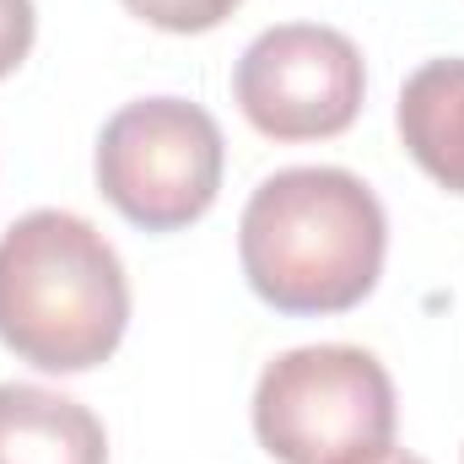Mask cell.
<instances>
[{
  "label": "cell",
  "instance_id": "1",
  "mask_svg": "<svg viewBox=\"0 0 464 464\" xmlns=\"http://www.w3.org/2000/svg\"><path fill=\"white\" fill-rule=\"evenodd\" d=\"M389 217L346 168L270 173L237 222V259L259 303L276 314H346L378 276Z\"/></svg>",
  "mask_w": 464,
  "mask_h": 464
},
{
  "label": "cell",
  "instance_id": "2",
  "mask_svg": "<svg viewBox=\"0 0 464 464\" xmlns=\"http://www.w3.org/2000/svg\"><path fill=\"white\" fill-rule=\"evenodd\" d=\"M130 324L114 243L76 211H27L0 232V346L38 372L109 362Z\"/></svg>",
  "mask_w": 464,
  "mask_h": 464
},
{
  "label": "cell",
  "instance_id": "3",
  "mask_svg": "<svg viewBox=\"0 0 464 464\" xmlns=\"http://www.w3.org/2000/svg\"><path fill=\"white\" fill-rule=\"evenodd\" d=\"M394 383L362 346L281 351L254 389V438L281 464H362L394 449Z\"/></svg>",
  "mask_w": 464,
  "mask_h": 464
},
{
  "label": "cell",
  "instance_id": "4",
  "mask_svg": "<svg viewBox=\"0 0 464 464\" xmlns=\"http://www.w3.org/2000/svg\"><path fill=\"white\" fill-rule=\"evenodd\" d=\"M222 124L189 98L124 103L98 135V189L124 222L179 232L200 222L222 189Z\"/></svg>",
  "mask_w": 464,
  "mask_h": 464
},
{
  "label": "cell",
  "instance_id": "5",
  "mask_svg": "<svg viewBox=\"0 0 464 464\" xmlns=\"http://www.w3.org/2000/svg\"><path fill=\"white\" fill-rule=\"evenodd\" d=\"M367 92L362 49L319 22H281L259 33L237 71L232 98L243 119L270 140H324L356 124Z\"/></svg>",
  "mask_w": 464,
  "mask_h": 464
},
{
  "label": "cell",
  "instance_id": "6",
  "mask_svg": "<svg viewBox=\"0 0 464 464\" xmlns=\"http://www.w3.org/2000/svg\"><path fill=\"white\" fill-rule=\"evenodd\" d=\"M0 464H109V432L71 394L0 383Z\"/></svg>",
  "mask_w": 464,
  "mask_h": 464
},
{
  "label": "cell",
  "instance_id": "7",
  "mask_svg": "<svg viewBox=\"0 0 464 464\" xmlns=\"http://www.w3.org/2000/svg\"><path fill=\"white\" fill-rule=\"evenodd\" d=\"M400 140L427 179L464 195V60H427L400 92Z\"/></svg>",
  "mask_w": 464,
  "mask_h": 464
},
{
  "label": "cell",
  "instance_id": "8",
  "mask_svg": "<svg viewBox=\"0 0 464 464\" xmlns=\"http://www.w3.org/2000/svg\"><path fill=\"white\" fill-rule=\"evenodd\" d=\"M124 5L162 33H211L237 11V0H124Z\"/></svg>",
  "mask_w": 464,
  "mask_h": 464
},
{
  "label": "cell",
  "instance_id": "9",
  "mask_svg": "<svg viewBox=\"0 0 464 464\" xmlns=\"http://www.w3.org/2000/svg\"><path fill=\"white\" fill-rule=\"evenodd\" d=\"M33 33H38L33 0H0V82H5V76L27 60Z\"/></svg>",
  "mask_w": 464,
  "mask_h": 464
},
{
  "label": "cell",
  "instance_id": "10",
  "mask_svg": "<svg viewBox=\"0 0 464 464\" xmlns=\"http://www.w3.org/2000/svg\"><path fill=\"white\" fill-rule=\"evenodd\" d=\"M362 464H427V459H416L405 449H383V454H372V459H362Z\"/></svg>",
  "mask_w": 464,
  "mask_h": 464
}]
</instances>
